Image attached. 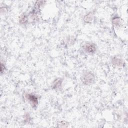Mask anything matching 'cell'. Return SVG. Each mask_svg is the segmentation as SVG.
I'll list each match as a JSON object with an SVG mask.
<instances>
[{
  "label": "cell",
  "instance_id": "cell-3",
  "mask_svg": "<svg viewBox=\"0 0 128 128\" xmlns=\"http://www.w3.org/2000/svg\"><path fill=\"white\" fill-rule=\"evenodd\" d=\"M83 49L86 53L93 54L96 51V47L95 44L92 43H87L84 45Z\"/></svg>",
  "mask_w": 128,
  "mask_h": 128
},
{
  "label": "cell",
  "instance_id": "cell-6",
  "mask_svg": "<svg viewBox=\"0 0 128 128\" xmlns=\"http://www.w3.org/2000/svg\"><path fill=\"white\" fill-rule=\"evenodd\" d=\"M113 24L116 25V26H118L120 25L121 23V20L120 19V18H114L113 19Z\"/></svg>",
  "mask_w": 128,
  "mask_h": 128
},
{
  "label": "cell",
  "instance_id": "cell-2",
  "mask_svg": "<svg viewBox=\"0 0 128 128\" xmlns=\"http://www.w3.org/2000/svg\"><path fill=\"white\" fill-rule=\"evenodd\" d=\"M25 98L33 107H36L38 105V99L36 95L32 94H27L25 95Z\"/></svg>",
  "mask_w": 128,
  "mask_h": 128
},
{
  "label": "cell",
  "instance_id": "cell-7",
  "mask_svg": "<svg viewBox=\"0 0 128 128\" xmlns=\"http://www.w3.org/2000/svg\"><path fill=\"white\" fill-rule=\"evenodd\" d=\"M93 19V15L92 13H90L86 16L85 18V21L87 22H90Z\"/></svg>",
  "mask_w": 128,
  "mask_h": 128
},
{
  "label": "cell",
  "instance_id": "cell-4",
  "mask_svg": "<svg viewBox=\"0 0 128 128\" xmlns=\"http://www.w3.org/2000/svg\"><path fill=\"white\" fill-rule=\"evenodd\" d=\"M112 63L113 65L117 67H120L123 65V61L122 60L117 57H115L112 59Z\"/></svg>",
  "mask_w": 128,
  "mask_h": 128
},
{
  "label": "cell",
  "instance_id": "cell-1",
  "mask_svg": "<svg viewBox=\"0 0 128 128\" xmlns=\"http://www.w3.org/2000/svg\"><path fill=\"white\" fill-rule=\"evenodd\" d=\"M95 80L94 74L91 72H85L82 78V81L84 84L86 85H90L93 83Z\"/></svg>",
  "mask_w": 128,
  "mask_h": 128
},
{
  "label": "cell",
  "instance_id": "cell-5",
  "mask_svg": "<svg viewBox=\"0 0 128 128\" xmlns=\"http://www.w3.org/2000/svg\"><path fill=\"white\" fill-rule=\"evenodd\" d=\"M62 80L60 79L56 80L53 83V87L54 89H58L60 88L62 85Z\"/></svg>",
  "mask_w": 128,
  "mask_h": 128
}]
</instances>
